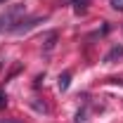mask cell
I'll use <instances>...</instances> for the list:
<instances>
[{
    "label": "cell",
    "mask_w": 123,
    "mask_h": 123,
    "mask_svg": "<svg viewBox=\"0 0 123 123\" xmlns=\"http://www.w3.org/2000/svg\"><path fill=\"white\" fill-rule=\"evenodd\" d=\"M21 14H24V7H21V5H17V7H12V10H7V14L0 17V31H2V29H14L12 24L17 21V17H21Z\"/></svg>",
    "instance_id": "1"
},
{
    "label": "cell",
    "mask_w": 123,
    "mask_h": 123,
    "mask_svg": "<svg viewBox=\"0 0 123 123\" xmlns=\"http://www.w3.org/2000/svg\"><path fill=\"white\" fill-rule=\"evenodd\" d=\"M121 55H123V47H114V50L109 52L107 57H104V62H111V59H114V57H121Z\"/></svg>",
    "instance_id": "2"
},
{
    "label": "cell",
    "mask_w": 123,
    "mask_h": 123,
    "mask_svg": "<svg viewBox=\"0 0 123 123\" xmlns=\"http://www.w3.org/2000/svg\"><path fill=\"white\" fill-rule=\"evenodd\" d=\"M59 88H62V90H66V88H69V74H64V76L59 78Z\"/></svg>",
    "instance_id": "3"
},
{
    "label": "cell",
    "mask_w": 123,
    "mask_h": 123,
    "mask_svg": "<svg viewBox=\"0 0 123 123\" xmlns=\"http://www.w3.org/2000/svg\"><path fill=\"white\" fill-rule=\"evenodd\" d=\"M111 7L121 12V10H123V0H111Z\"/></svg>",
    "instance_id": "4"
},
{
    "label": "cell",
    "mask_w": 123,
    "mask_h": 123,
    "mask_svg": "<svg viewBox=\"0 0 123 123\" xmlns=\"http://www.w3.org/2000/svg\"><path fill=\"white\" fill-rule=\"evenodd\" d=\"M0 107H5V102H2V92H0Z\"/></svg>",
    "instance_id": "5"
},
{
    "label": "cell",
    "mask_w": 123,
    "mask_h": 123,
    "mask_svg": "<svg viewBox=\"0 0 123 123\" xmlns=\"http://www.w3.org/2000/svg\"><path fill=\"white\" fill-rule=\"evenodd\" d=\"M0 123H7V121H0Z\"/></svg>",
    "instance_id": "6"
},
{
    "label": "cell",
    "mask_w": 123,
    "mask_h": 123,
    "mask_svg": "<svg viewBox=\"0 0 123 123\" xmlns=\"http://www.w3.org/2000/svg\"><path fill=\"white\" fill-rule=\"evenodd\" d=\"M0 2H5V0H0Z\"/></svg>",
    "instance_id": "7"
}]
</instances>
